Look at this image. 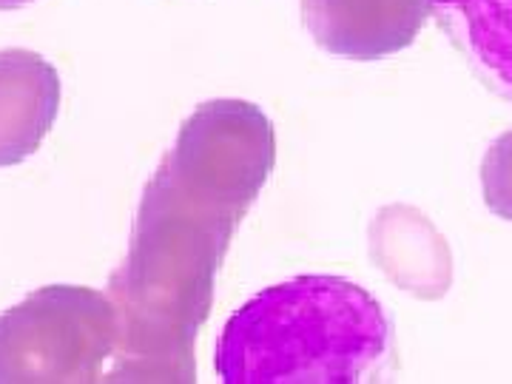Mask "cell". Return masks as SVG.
Instances as JSON below:
<instances>
[{"instance_id": "6da1fadb", "label": "cell", "mask_w": 512, "mask_h": 384, "mask_svg": "<svg viewBox=\"0 0 512 384\" xmlns=\"http://www.w3.org/2000/svg\"><path fill=\"white\" fill-rule=\"evenodd\" d=\"M274 126L242 100L202 103L180 128L111 279L120 319L114 379L191 382V345L211 308L234 225L274 168Z\"/></svg>"}, {"instance_id": "7a4b0ae2", "label": "cell", "mask_w": 512, "mask_h": 384, "mask_svg": "<svg viewBox=\"0 0 512 384\" xmlns=\"http://www.w3.org/2000/svg\"><path fill=\"white\" fill-rule=\"evenodd\" d=\"M390 353L382 305L342 276H299L245 302L222 328L225 384H350Z\"/></svg>"}, {"instance_id": "3957f363", "label": "cell", "mask_w": 512, "mask_h": 384, "mask_svg": "<svg viewBox=\"0 0 512 384\" xmlns=\"http://www.w3.org/2000/svg\"><path fill=\"white\" fill-rule=\"evenodd\" d=\"M117 339L111 296L74 285L40 288L0 316V384L94 382Z\"/></svg>"}, {"instance_id": "277c9868", "label": "cell", "mask_w": 512, "mask_h": 384, "mask_svg": "<svg viewBox=\"0 0 512 384\" xmlns=\"http://www.w3.org/2000/svg\"><path fill=\"white\" fill-rule=\"evenodd\" d=\"M430 0H302L313 40L333 55L376 60L410 46Z\"/></svg>"}, {"instance_id": "5b68a950", "label": "cell", "mask_w": 512, "mask_h": 384, "mask_svg": "<svg viewBox=\"0 0 512 384\" xmlns=\"http://www.w3.org/2000/svg\"><path fill=\"white\" fill-rule=\"evenodd\" d=\"M60 109V74L29 49L0 52V168L32 157Z\"/></svg>"}, {"instance_id": "8992f818", "label": "cell", "mask_w": 512, "mask_h": 384, "mask_svg": "<svg viewBox=\"0 0 512 384\" xmlns=\"http://www.w3.org/2000/svg\"><path fill=\"white\" fill-rule=\"evenodd\" d=\"M430 12L484 77L512 100V0H430Z\"/></svg>"}, {"instance_id": "52a82bcc", "label": "cell", "mask_w": 512, "mask_h": 384, "mask_svg": "<svg viewBox=\"0 0 512 384\" xmlns=\"http://www.w3.org/2000/svg\"><path fill=\"white\" fill-rule=\"evenodd\" d=\"M484 202L498 217L512 220V131L498 137L481 165Z\"/></svg>"}, {"instance_id": "ba28073f", "label": "cell", "mask_w": 512, "mask_h": 384, "mask_svg": "<svg viewBox=\"0 0 512 384\" xmlns=\"http://www.w3.org/2000/svg\"><path fill=\"white\" fill-rule=\"evenodd\" d=\"M26 3H32V0H0V12H6V9H20V6H26Z\"/></svg>"}]
</instances>
